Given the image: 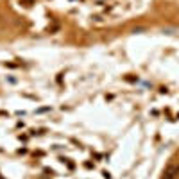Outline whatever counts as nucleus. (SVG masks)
<instances>
[{
	"instance_id": "nucleus-1",
	"label": "nucleus",
	"mask_w": 179,
	"mask_h": 179,
	"mask_svg": "<svg viewBox=\"0 0 179 179\" xmlns=\"http://www.w3.org/2000/svg\"><path fill=\"white\" fill-rule=\"evenodd\" d=\"M179 176V165H174L170 163L167 168H165V174H163V179H176Z\"/></svg>"
},
{
	"instance_id": "nucleus-2",
	"label": "nucleus",
	"mask_w": 179,
	"mask_h": 179,
	"mask_svg": "<svg viewBox=\"0 0 179 179\" xmlns=\"http://www.w3.org/2000/svg\"><path fill=\"white\" fill-rule=\"evenodd\" d=\"M27 2H32V0H27Z\"/></svg>"
}]
</instances>
